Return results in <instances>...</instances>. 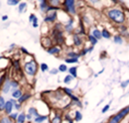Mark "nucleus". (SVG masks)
Wrapping results in <instances>:
<instances>
[{"mask_svg":"<svg viewBox=\"0 0 129 123\" xmlns=\"http://www.w3.org/2000/svg\"><path fill=\"white\" fill-rule=\"evenodd\" d=\"M73 23H74V20H73V19H70V21H69V24H68V25L66 26V27H67V30H68V31H71Z\"/></svg>","mask_w":129,"mask_h":123,"instance_id":"b1692460","label":"nucleus"},{"mask_svg":"<svg viewBox=\"0 0 129 123\" xmlns=\"http://www.w3.org/2000/svg\"><path fill=\"white\" fill-rule=\"evenodd\" d=\"M18 116H19V115H18L17 113H13V114H10V116H9V117H10L12 120H15V119H17V118H18Z\"/></svg>","mask_w":129,"mask_h":123,"instance_id":"72a5a7b5","label":"nucleus"},{"mask_svg":"<svg viewBox=\"0 0 129 123\" xmlns=\"http://www.w3.org/2000/svg\"><path fill=\"white\" fill-rule=\"evenodd\" d=\"M128 84H129V80H126L125 82L121 83V87H122V88H126V87L128 86Z\"/></svg>","mask_w":129,"mask_h":123,"instance_id":"f704fd0d","label":"nucleus"},{"mask_svg":"<svg viewBox=\"0 0 129 123\" xmlns=\"http://www.w3.org/2000/svg\"><path fill=\"white\" fill-rule=\"evenodd\" d=\"M18 87V83L15 82V81H7L4 85H3V88H2V91L3 93H8L11 89L14 91L16 90V88Z\"/></svg>","mask_w":129,"mask_h":123,"instance_id":"20e7f679","label":"nucleus"},{"mask_svg":"<svg viewBox=\"0 0 129 123\" xmlns=\"http://www.w3.org/2000/svg\"><path fill=\"white\" fill-rule=\"evenodd\" d=\"M81 119H82V114L79 111H77L76 112V121H80Z\"/></svg>","mask_w":129,"mask_h":123,"instance_id":"2f4dec72","label":"nucleus"},{"mask_svg":"<svg viewBox=\"0 0 129 123\" xmlns=\"http://www.w3.org/2000/svg\"><path fill=\"white\" fill-rule=\"evenodd\" d=\"M55 18H56V11H54L52 14H48V15L45 17L44 21H45V22H51V21H54Z\"/></svg>","mask_w":129,"mask_h":123,"instance_id":"0eeeda50","label":"nucleus"},{"mask_svg":"<svg viewBox=\"0 0 129 123\" xmlns=\"http://www.w3.org/2000/svg\"><path fill=\"white\" fill-rule=\"evenodd\" d=\"M28 98H30V95H29V94H25V95H23V96H21V97L19 98L18 102H19V103H23V102L26 101Z\"/></svg>","mask_w":129,"mask_h":123,"instance_id":"4468645a","label":"nucleus"},{"mask_svg":"<svg viewBox=\"0 0 129 123\" xmlns=\"http://www.w3.org/2000/svg\"><path fill=\"white\" fill-rule=\"evenodd\" d=\"M21 96H22V93H21V91L18 90V89L14 90V91L12 92V97H13V98H16V99L18 98V99H19Z\"/></svg>","mask_w":129,"mask_h":123,"instance_id":"6e6552de","label":"nucleus"},{"mask_svg":"<svg viewBox=\"0 0 129 123\" xmlns=\"http://www.w3.org/2000/svg\"><path fill=\"white\" fill-rule=\"evenodd\" d=\"M128 113H129V106L125 107V108L122 109L118 114H116L115 116H113V117L108 121V123H119Z\"/></svg>","mask_w":129,"mask_h":123,"instance_id":"f03ea898","label":"nucleus"},{"mask_svg":"<svg viewBox=\"0 0 129 123\" xmlns=\"http://www.w3.org/2000/svg\"><path fill=\"white\" fill-rule=\"evenodd\" d=\"M57 72H58V70H56V69H53V70H51L49 73H50V74H56Z\"/></svg>","mask_w":129,"mask_h":123,"instance_id":"4c0bfd02","label":"nucleus"},{"mask_svg":"<svg viewBox=\"0 0 129 123\" xmlns=\"http://www.w3.org/2000/svg\"><path fill=\"white\" fill-rule=\"evenodd\" d=\"M108 16L111 20H113L117 23H122L125 20V15H124L123 11H121L119 9H111L110 11H108Z\"/></svg>","mask_w":129,"mask_h":123,"instance_id":"f257e3e1","label":"nucleus"},{"mask_svg":"<svg viewBox=\"0 0 129 123\" xmlns=\"http://www.w3.org/2000/svg\"><path fill=\"white\" fill-rule=\"evenodd\" d=\"M25 119H26V115H25L24 113H21V114L18 116V118H17V122H18V123H23V122L25 121Z\"/></svg>","mask_w":129,"mask_h":123,"instance_id":"ddd939ff","label":"nucleus"},{"mask_svg":"<svg viewBox=\"0 0 129 123\" xmlns=\"http://www.w3.org/2000/svg\"><path fill=\"white\" fill-rule=\"evenodd\" d=\"M28 114H30V115H32V116H34L35 118L39 116V115H38V112H37V110H36L35 108H33V107L29 108V110H28Z\"/></svg>","mask_w":129,"mask_h":123,"instance_id":"1a4fd4ad","label":"nucleus"},{"mask_svg":"<svg viewBox=\"0 0 129 123\" xmlns=\"http://www.w3.org/2000/svg\"><path fill=\"white\" fill-rule=\"evenodd\" d=\"M25 8H26V3H20L18 10H19V12H23L25 10Z\"/></svg>","mask_w":129,"mask_h":123,"instance_id":"4be33fe9","label":"nucleus"},{"mask_svg":"<svg viewBox=\"0 0 129 123\" xmlns=\"http://www.w3.org/2000/svg\"><path fill=\"white\" fill-rule=\"evenodd\" d=\"M66 63L68 64H74V63H78V58H73V57H69L66 59Z\"/></svg>","mask_w":129,"mask_h":123,"instance_id":"5701e85b","label":"nucleus"},{"mask_svg":"<svg viewBox=\"0 0 129 123\" xmlns=\"http://www.w3.org/2000/svg\"><path fill=\"white\" fill-rule=\"evenodd\" d=\"M29 21H30V22H33V24H36V23H37V18H36V16H35L34 14H30V16H29Z\"/></svg>","mask_w":129,"mask_h":123,"instance_id":"6ab92c4d","label":"nucleus"},{"mask_svg":"<svg viewBox=\"0 0 129 123\" xmlns=\"http://www.w3.org/2000/svg\"><path fill=\"white\" fill-rule=\"evenodd\" d=\"M89 40L91 41V43H92L93 45H95V44L97 43V41H98V39H97L93 34H92V35H89Z\"/></svg>","mask_w":129,"mask_h":123,"instance_id":"f3484780","label":"nucleus"},{"mask_svg":"<svg viewBox=\"0 0 129 123\" xmlns=\"http://www.w3.org/2000/svg\"><path fill=\"white\" fill-rule=\"evenodd\" d=\"M10 101L13 103V105H14L15 109H20V104H19V103H17V102H16V100H14V99H11Z\"/></svg>","mask_w":129,"mask_h":123,"instance_id":"bb28decb","label":"nucleus"},{"mask_svg":"<svg viewBox=\"0 0 129 123\" xmlns=\"http://www.w3.org/2000/svg\"><path fill=\"white\" fill-rule=\"evenodd\" d=\"M47 68H48V67H47V65H46V64H41V65H40V69H41V71H42V72L46 71V70H47Z\"/></svg>","mask_w":129,"mask_h":123,"instance_id":"473e14b6","label":"nucleus"},{"mask_svg":"<svg viewBox=\"0 0 129 123\" xmlns=\"http://www.w3.org/2000/svg\"><path fill=\"white\" fill-rule=\"evenodd\" d=\"M74 41H75V43H76V45H80L81 44V38L79 37V35H74Z\"/></svg>","mask_w":129,"mask_h":123,"instance_id":"aec40b11","label":"nucleus"},{"mask_svg":"<svg viewBox=\"0 0 129 123\" xmlns=\"http://www.w3.org/2000/svg\"><path fill=\"white\" fill-rule=\"evenodd\" d=\"M110 35H111L110 32H109L106 28H104V29L102 30V36H103V37H105V38H110Z\"/></svg>","mask_w":129,"mask_h":123,"instance_id":"2eb2a0df","label":"nucleus"},{"mask_svg":"<svg viewBox=\"0 0 129 123\" xmlns=\"http://www.w3.org/2000/svg\"><path fill=\"white\" fill-rule=\"evenodd\" d=\"M70 73H71V76H73L74 78L77 77V67H73V68H70Z\"/></svg>","mask_w":129,"mask_h":123,"instance_id":"dca6fc26","label":"nucleus"},{"mask_svg":"<svg viewBox=\"0 0 129 123\" xmlns=\"http://www.w3.org/2000/svg\"><path fill=\"white\" fill-rule=\"evenodd\" d=\"M18 3H19L18 0H8V1H7V4H8V5H16V4H18Z\"/></svg>","mask_w":129,"mask_h":123,"instance_id":"cd10ccee","label":"nucleus"},{"mask_svg":"<svg viewBox=\"0 0 129 123\" xmlns=\"http://www.w3.org/2000/svg\"><path fill=\"white\" fill-rule=\"evenodd\" d=\"M24 70H25V72H26L29 76H33V75H35L36 70H37L36 63H35L34 60H30V61L26 63V64L24 65Z\"/></svg>","mask_w":129,"mask_h":123,"instance_id":"7ed1b4c3","label":"nucleus"},{"mask_svg":"<svg viewBox=\"0 0 129 123\" xmlns=\"http://www.w3.org/2000/svg\"><path fill=\"white\" fill-rule=\"evenodd\" d=\"M5 105H6V103H5L4 99H3V97H0V108L1 109H4L5 108Z\"/></svg>","mask_w":129,"mask_h":123,"instance_id":"a878e982","label":"nucleus"},{"mask_svg":"<svg viewBox=\"0 0 129 123\" xmlns=\"http://www.w3.org/2000/svg\"><path fill=\"white\" fill-rule=\"evenodd\" d=\"M79 55L80 54H78V53H76V52H69V56L70 57H73V58H78L79 57Z\"/></svg>","mask_w":129,"mask_h":123,"instance_id":"c756f323","label":"nucleus"},{"mask_svg":"<svg viewBox=\"0 0 129 123\" xmlns=\"http://www.w3.org/2000/svg\"><path fill=\"white\" fill-rule=\"evenodd\" d=\"M109 107H110V105H109V104H108V105H106V106H105V107L102 109V113H105V112H107V111L109 110Z\"/></svg>","mask_w":129,"mask_h":123,"instance_id":"e433bc0d","label":"nucleus"},{"mask_svg":"<svg viewBox=\"0 0 129 123\" xmlns=\"http://www.w3.org/2000/svg\"><path fill=\"white\" fill-rule=\"evenodd\" d=\"M47 52L49 54H55V53H58L59 52V48L58 47H51V48H48L47 49Z\"/></svg>","mask_w":129,"mask_h":123,"instance_id":"f8f14e48","label":"nucleus"},{"mask_svg":"<svg viewBox=\"0 0 129 123\" xmlns=\"http://www.w3.org/2000/svg\"><path fill=\"white\" fill-rule=\"evenodd\" d=\"M73 76H71V75H69V76H67L66 78H64V80H63V82H64V84H68L69 82H71L72 80H73Z\"/></svg>","mask_w":129,"mask_h":123,"instance_id":"393cba45","label":"nucleus"},{"mask_svg":"<svg viewBox=\"0 0 129 123\" xmlns=\"http://www.w3.org/2000/svg\"><path fill=\"white\" fill-rule=\"evenodd\" d=\"M61 122V119L59 116H55L53 119H52V122L51 123H60Z\"/></svg>","mask_w":129,"mask_h":123,"instance_id":"c85d7f7f","label":"nucleus"},{"mask_svg":"<svg viewBox=\"0 0 129 123\" xmlns=\"http://www.w3.org/2000/svg\"><path fill=\"white\" fill-rule=\"evenodd\" d=\"M67 70H68V67L66 65H60L58 67V71H60V72H66Z\"/></svg>","mask_w":129,"mask_h":123,"instance_id":"7c9ffc66","label":"nucleus"},{"mask_svg":"<svg viewBox=\"0 0 129 123\" xmlns=\"http://www.w3.org/2000/svg\"><path fill=\"white\" fill-rule=\"evenodd\" d=\"M0 123H12L11 122V118L10 117H4V118L1 119Z\"/></svg>","mask_w":129,"mask_h":123,"instance_id":"412c9836","label":"nucleus"},{"mask_svg":"<svg viewBox=\"0 0 129 123\" xmlns=\"http://www.w3.org/2000/svg\"><path fill=\"white\" fill-rule=\"evenodd\" d=\"M122 41H123V39H122V37H121L120 35H116V36H114V42H115V43L120 44V43H122Z\"/></svg>","mask_w":129,"mask_h":123,"instance_id":"a211bd4d","label":"nucleus"},{"mask_svg":"<svg viewBox=\"0 0 129 123\" xmlns=\"http://www.w3.org/2000/svg\"><path fill=\"white\" fill-rule=\"evenodd\" d=\"M7 19H8V16H7V15H3V16H2V20H3V21H5V20H7Z\"/></svg>","mask_w":129,"mask_h":123,"instance_id":"58836bf2","label":"nucleus"},{"mask_svg":"<svg viewBox=\"0 0 129 123\" xmlns=\"http://www.w3.org/2000/svg\"><path fill=\"white\" fill-rule=\"evenodd\" d=\"M46 119H47V116H38V117L34 118V122L35 123H42Z\"/></svg>","mask_w":129,"mask_h":123,"instance_id":"9b49d317","label":"nucleus"},{"mask_svg":"<svg viewBox=\"0 0 129 123\" xmlns=\"http://www.w3.org/2000/svg\"><path fill=\"white\" fill-rule=\"evenodd\" d=\"M12 109H13V103H12V102L9 100L8 102H6V105H5L4 110H5V112H6L7 114H11Z\"/></svg>","mask_w":129,"mask_h":123,"instance_id":"423d86ee","label":"nucleus"},{"mask_svg":"<svg viewBox=\"0 0 129 123\" xmlns=\"http://www.w3.org/2000/svg\"><path fill=\"white\" fill-rule=\"evenodd\" d=\"M31 118H32V116H31L30 114H27V115H26V119H28V120H30Z\"/></svg>","mask_w":129,"mask_h":123,"instance_id":"a19ab883","label":"nucleus"},{"mask_svg":"<svg viewBox=\"0 0 129 123\" xmlns=\"http://www.w3.org/2000/svg\"><path fill=\"white\" fill-rule=\"evenodd\" d=\"M63 4L67 7V9H68L69 12L75 13V1H73V0H66Z\"/></svg>","mask_w":129,"mask_h":123,"instance_id":"39448f33","label":"nucleus"},{"mask_svg":"<svg viewBox=\"0 0 129 123\" xmlns=\"http://www.w3.org/2000/svg\"><path fill=\"white\" fill-rule=\"evenodd\" d=\"M45 7H46V2H45V1H41V2H40V8L43 10Z\"/></svg>","mask_w":129,"mask_h":123,"instance_id":"c9c22d12","label":"nucleus"},{"mask_svg":"<svg viewBox=\"0 0 129 123\" xmlns=\"http://www.w3.org/2000/svg\"><path fill=\"white\" fill-rule=\"evenodd\" d=\"M21 50H22V52H24V53H28L27 49H26V48H24V47H21Z\"/></svg>","mask_w":129,"mask_h":123,"instance_id":"ea45409f","label":"nucleus"},{"mask_svg":"<svg viewBox=\"0 0 129 123\" xmlns=\"http://www.w3.org/2000/svg\"><path fill=\"white\" fill-rule=\"evenodd\" d=\"M93 35H94L97 39H100L101 37H103V36H102V31H100L99 29H94V30H93Z\"/></svg>","mask_w":129,"mask_h":123,"instance_id":"9d476101","label":"nucleus"}]
</instances>
